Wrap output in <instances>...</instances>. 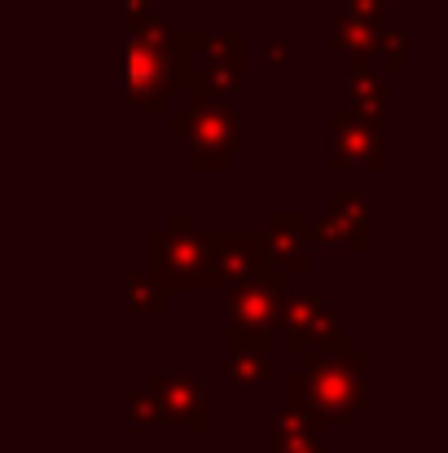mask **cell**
<instances>
[{"mask_svg":"<svg viewBox=\"0 0 448 453\" xmlns=\"http://www.w3.org/2000/svg\"><path fill=\"white\" fill-rule=\"evenodd\" d=\"M286 405L316 414L325 427L352 418L365 405V357L343 348V352H312L308 370L286 374Z\"/></svg>","mask_w":448,"mask_h":453,"instance_id":"cell-1","label":"cell"},{"mask_svg":"<svg viewBox=\"0 0 448 453\" xmlns=\"http://www.w3.org/2000/svg\"><path fill=\"white\" fill-rule=\"evenodd\" d=\"M167 124L171 133H185L189 142V167L194 172H220L229 163V154L242 146V115L224 102V97H171L167 102Z\"/></svg>","mask_w":448,"mask_h":453,"instance_id":"cell-2","label":"cell"},{"mask_svg":"<svg viewBox=\"0 0 448 453\" xmlns=\"http://www.w3.org/2000/svg\"><path fill=\"white\" fill-rule=\"evenodd\" d=\"M167 291L176 287H211V234L198 229H158L149 234V269Z\"/></svg>","mask_w":448,"mask_h":453,"instance_id":"cell-3","label":"cell"},{"mask_svg":"<svg viewBox=\"0 0 448 453\" xmlns=\"http://www.w3.org/2000/svg\"><path fill=\"white\" fill-rule=\"evenodd\" d=\"M282 330H286V348L295 357H312V352H343L347 348V326L338 321V312L330 308L325 296L299 291L286 296L282 308Z\"/></svg>","mask_w":448,"mask_h":453,"instance_id":"cell-4","label":"cell"},{"mask_svg":"<svg viewBox=\"0 0 448 453\" xmlns=\"http://www.w3.org/2000/svg\"><path fill=\"white\" fill-rule=\"evenodd\" d=\"M387 163V133L378 115L330 111V167L334 172H374Z\"/></svg>","mask_w":448,"mask_h":453,"instance_id":"cell-5","label":"cell"},{"mask_svg":"<svg viewBox=\"0 0 448 453\" xmlns=\"http://www.w3.org/2000/svg\"><path fill=\"white\" fill-rule=\"evenodd\" d=\"M146 392L158 396L167 423H180L185 432H207V418H211L207 374H198V370H149Z\"/></svg>","mask_w":448,"mask_h":453,"instance_id":"cell-6","label":"cell"},{"mask_svg":"<svg viewBox=\"0 0 448 453\" xmlns=\"http://www.w3.org/2000/svg\"><path fill=\"white\" fill-rule=\"evenodd\" d=\"M286 296H291V291H286V273L264 269L260 278H251V282H242V287L229 291V321L269 334L273 326H282Z\"/></svg>","mask_w":448,"mask_h":453,"instance_id":"cell-7","label":"cell"},{"mask_svg":"<svg viewBox=\"0 0 448 453\" xmlns=\"http://www.w3.org/2000/svg\"><path fill=\"white\" fill-rule=\"evenodd\" d=\"M264 269H273L264 234H211V287L233 291Z\"/></svg>","mask_w":448,"mask_h":453,"instance_id":"cell-8","label":"cell"},{"mask_svg":"<svg viewBox=\"0 0 448 453\" xmlns=\"http://www.w3.org/2000/svg\"><path fill=\"white\" fill-rule=\"evenodd\" d=\"M312 225H316V211H269L264 220V242H269V265L277 273H299L308 269L312 260Z\"/></svg>","mask_w":448,"mask_h":453,"instance_id":"cell-9","label":"cell"},{"mask_svg":"<svg viewBox=\"0 0 448 453\" xmlns=\"http://www.w3.org/2000/svg\"><path fill=\"white\" fill-rule=\"evenodd\" d=\"M387 97H391V84H387V75L378 66H369V58L365 62H347V102H352V111L378 115L387 106Z\"/></svg>","mask_w":448,"mask_h":453,"instance_id":"cell-10","label":"cell"},{"mask_svg":"<svg viewBox=\"0 0 448 453\" xmlns=\"http://www.w3.org/2000/svg\"><path fill=\"white\" fill-rule=\"evenodd\" d=\"M378 31H383L378 22H365V18H352V13H334L330 18V49L347 53V62H365L374 53Z\"/></svg>","mask_w":448,"mask_h":453,"instance_id":"cell-11","label":"cell"},{"mask_svg":"<svg viewBox=\"0 0 448 453\" xmlns=\"http://www.w3.org/2000/svg\"><path fill=\"white\" fill-rule=\"evenodd\" d=\"M325 432V423L308 410H282L273 423H269V453H282V449H295V445H316Z\"/></svg>","mask_w":448,"mask_h":453,"instance_id":"cell-12","label":"cell"},{"mask_svg":"<svg viewBox=\"0 0 448 453\" xmlns=\"http://www.w3.org/2000/svg\"><path fill=\"white\" fill-rule=\"evenodd\" d=\"M312 242H321V247H343V251H361V247L369 242V220H343V216L321 211L316 225H312Z\"/></svg>","mask_w":448,"mask_h":453,"instance_id":"cell-13","label":"cell"},{"mask_svg":"<svg viewBox=\"0 0 448 453\" xmlns=\"http://www.w3.org/2000/svg\"><path fill=\"white\" fill-rule=\"evenodd\" d=\"M374 53L383 58V66H378L383 75H400L409 66V35L396 31V27H383L378 40H374Z\"/></svg>","mask_w":448,"mask_h":453,"instance_id":"cell-14","label":"cell"},{"mask_svg":"<svg viewBox=\"0 0 448 453\" xmlns=\"http://www.w3.org/2000/svg\"><path fill=\"white\" fill-rule=\"evenodd\" d=\"M171 300V291L154 278V273H133L128 278V303L137 308V312H163Z\"/></svg>","mask_w":448,"mask_h":453,"instance_id":"cell-15","label":"cell"},{"mask_svg":"<svg viewBox=\"0 0 448 453\" xmlns=\"http://www.w3.org/2000/svg\"><path fill=\"white\" fill-rule=\"evenodd\" d=\"M229 383L233 388H264L269 383L264 352H229Z\"/></svg>","mask_w":448,"mask_h":453,"instance_id":"cell-16","label":"cell"},{"mask_svg":"<svg viewBox=\"0 0 448 453\" xmlns=\"http://www.w3.org/2000/svg\"><path fill=\"white\" fill-rule=\"evenodd\" d=\"M325 211H330V216H343V220H369V203H365V194H361V189H352V185L330 189Z\"/></svg>","mask_w":448,"mask_h":453,"instance_id":"cell-17","label":"cell"},{"mask_svg":"<svg viewBox=\"0 0 448 453\" xmlns=\"http://www.w3.org/2000/svg\"><path fill=\"white\" fill-rule=\"evenodd\" d=\"M128 418H133L137 432H158V427L167 423V418H163V405H158L154 392H133V396H128Z\"/></svg>","mask_w":448,"mask_h":453,"instance_id":"cell-18","label":"cell"},{"mask_svg":"<svg viewBox=\"0 0 448 453\" xmlns=\"http://www.w3.org/2000/svg\"><path fill=\"white\" fill-rule=\"evenodd\" d=\"M229 352H264L269 348V334L260 330H247V326H229V339H224Z\"/></svg>","mask_w":448,"mask_h":453,"instance_id":"cell-19","label":"cell"},{"mask_svg":"<svg viewBox=\"0 0 448 453\" xmlns=\"http://www.w3.org/2000/svg\"><path fill=\"white\" fill-rule=\"evenodd\" d=\"M264 53H269V66H277V71H286V66H291V58H295L286 35H269V40H264Z\"/></svg>","mask_w":448,"mask_h":453,"instance_id":"cell-20","label":"cell"},{"mask_svg":"<svg viewBox=\"0 0 448 453\" xmlns=\"http://www.w3.org/2000/svg\"><path fill=\"white\" fill-rule=\"evenodd\" d=\"M383 4H387V0H347V9H343V13H352V18H365V22H378V27H383Z\"/></svg>","mask_w":448,"mask_h":453,"instance_id":"cell-21","label":"cell"},{"mask_svg":"<svg viewBox=\"0 0 448 453\" xmlns=\"http://www.w3.org/2000/svg\"><path fill=\"white\" fill-rule=\"evenodd\" d=\"M149 9H154L149 0H128V22H133V18H146Z\"/></svg>","mask_w":448,"mask_h":453,"instance_id":"cell-22","label":"cell"},{"mask_svg":"<svg viewBox=\"0 0 448 453\" xmlns=\"http://www.w3.org/2000/svg\"><path fill=\"white\" fill-rule=\"evenodd\" d=\"M282 453H321V441L316 445H295V449H282Z\"/></svg>","mask_w":448,"mask_h":453,"instance_id":"cell-23","label":"cell"},{"mask_svg":"<svg viewBox=\"0 0 448 453\" xmlns=\"http://www.w3.org/2000/svg\"><path fill=\"white\" fill-rule=\"evenodd\" d=\"M133 453H163V449H133Z\"/></svg>","mask_w":448,"mask_h":453,"instance_id":"cell-24","label":"cell"}]
</instances>
